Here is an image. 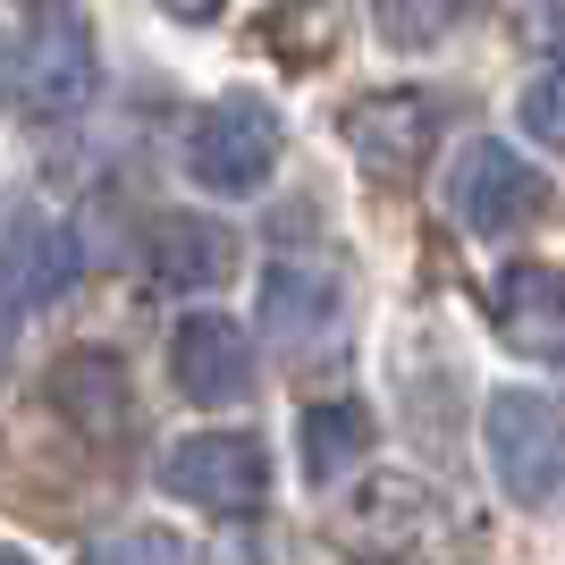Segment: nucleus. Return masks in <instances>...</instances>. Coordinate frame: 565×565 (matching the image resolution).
<instances>
[{"label":"nucleus","mask_w":565,"mask_h":565,"mask_svg":"<svg viewBox=\"0 0 565 565\" xmlns=\"http://www.w3.org/2000/svg\"><path fill=\"white\" fill-rule=\"evenodd\" d=\"M51 397H60V414H68L76 430H94V439H110V430L127 423V380H118V363H110L102 347L60 354V372H51Z\"/></svg>","instance_id":"obj_12"},{"label":"nucleus","mask_w":565,"mask_h":565,"mask_svg":"<svg viewBox=\"0 0 565 565\" xmlns=\"http://www.w3.org/2000/svg\"><path fill=\"white\" fill-rule=\"evenodd\" d=\"M279 110L262 94H220L212 110L186 127V178L203 194H262L279 169Z\"/></svg>","instance_id":"obj_2"},{"label":"nucleus","mask_w":565,"mask_h":565,"mask_svg":"<svg viewBox=\"0 0 565 565\" xmlns=\"http://www.w3.org/2000/svg\"><path fill=\"white\" fill-rule=\"evenodd\" d=\"M430 136H439V110H430L423 94H372V102L347 110V143L372 178H414Z\"/></svg>","instance_id":"obj_10"},{"label":"nucleus","mask_w":565,"mask_h":565,"mask_svg":"<svg viewBox=\"0 0 565 565\" xmlns=\"http://www.w3.org/2000/svg\"><path fill=\"white\" fill-rule=\"evenodd\" d=\"M9 354H18V321H9V296H0V372H9Z\"/></svg>","instance_id":"obj_19"},{"label":"nucleus","mask_w":565,"mask_h":565,"mask_svg":"<svg viewBox=\"0 0 565 565\" xmlns=\"http://www.w3.org/2000/svg\"><path fill=\"white\" fill-rule=\"evenodd\" d=\"M472 18V0H372V25H380V43H397V51H423L439 43L448 25Z\"/></svg>","instance_id":"obj_15"},{"label":"nucleus","mask_w":565,"mask_h":565,"mask_svg":"<svg viewBox=\"0 0 565 565\" xmlns=\"http://www.w3.org/2000/svg\"><path fill=\"white\" fill-rule=\"evenodd\" d=\"M430 515H439V498H430L423 481H372V490H363V523H347V541L388 548V541H414Z\"/></svg>","instance_id":"obj_14"},{"label":"nucleus","mask_w":565,"mask_h":565,"mask_svg":"<svg viewBox=\"0 0 565 565\" xmlns=\"http://www.w3.org/2000/svg\"><path fill=\"white\" fill-rule=\"evenodd\" d=\"M0 565H34V557H25V548H0Z\"/></svg>","instance_id":"obj_20"},{"label":"nucleus","mask_w":565,"mask_h":565,"mask_svg":"<svg viewBox=\"0 0 565 565\" xmlns=\"http://www.w3.org/2000/svg\"><path fill=\"white\" fill-rule=\"evenodd\" d=\"M338 312H347V279H338V262L321 254H287L262 270V321L279 338L287 354H312L338 338Z\"/></svg>","instance_id":"obj_6"},{"label":"nucleus","mask_w":565,"mask_h":565,"mask_svg":"<svg viewBox=\"0 0 565 565\" xmlns=\"http://www.w3.org/2000/svg\"><path fill=\"white\" fill-rule=\"evenodd\" d=\"M76 287V236L68 220L51 212H9V228H0V296L9 305H51V296H68Z\"/></svg>","instance_id":"obj_9"},{"label":"nucleus","mask_w":565,"mask_h":565,"mask_svg":"<svg viewBox=\"0 0 565 565\" xmlns=\"http://www.w3.org/2000/svg\"><path fill=\"white\" fill-rule=\"evenodd\" d=\"M481 448H490V472L515 507H557L565 498V414L532 388H498L481 405Z\"/></svg>","instance_id":"obj_1"},{"label":"nucleus","mask_w":565,"mask_h":565,"mask_svg":"<svg viewBox=\"0 0 565 565\" xmlns=\"http://www.w3.org/2000/svg\"><path fill=\"white\" fill-rule=\"evenodd\" d=\"M85 565H203L178 532H161V523H136V532H110V541L85 548Z\"/></svg>","instance_id":"obj_16"},{"label":"nucleus","mask_w":565,"mask_h":565,"mask_svg":"<svg viewBox=\"0 0 565 565\" xmlns=\"http://www.w3.org/2000/svg\"><path fill=\"white\" fill-rule=\"evenodd\" d=\"M236 262V236L220 220H194V212H169L152 220V279L169 287H220Z\"/></svg>","instance_id":"obj_11"},{"label":"nucleus","mask_w":565,"mask_h":565,"mask_svg":"<svg viewBox=\"0 0 565 565\" xmlns=\"http://www.w3.org/2000/svg\"><path fill=\"white\" fill-rule=\"evenodd\" d=\"M515 118H523V136H532V143H548V152H565V60H557V68H541V76H532V85H523Z\"/></svg>","instance_id":"obj_17"},{"label":"nucleus","mask_w":565,"mask_h":565,"mask_svg":"<svg viewBox=\"0 0 565 565\" xmlns=\"http://www.w3.org/2000/svg\"><path fill=\"white\" fill-rule=\"evenodd\" d=\"M161 490L203 515H262L270 498V448L254 430H194L161 456Z\"/></svg>","instance_id":"obj_4"},{"label":"nucleus","mask_w":565,"mask_h":565,"mask_svg":"<svg viewBox=\"0 0 565 565\" xmlns=\"http://www.w3.org/2000/svg\"><path fill=\"white\" fill-rule=\"evenodd\" d=\"M541 203H548V178L523 161L515 143L472 136L465 152H456V169H448V212L465 220L472 236H523L532 220H541Z\"/></svg>","instance_id":"obj_5"},{"label":"nucleus","mask_w":565,"mask_h":565,"mask_svg":"<svg viewBox=\"0 0 565 565\" xmlns=\"http://www.w3.org/2000/svg\"><path fill=\"white\" fill-rule=\"evenodd\" d=\"M169 380H178L194 405L254 397V338H245V321H236V312H212V305L186 312L178 338H169Z\"/></svg>","instance_id":"obj_7"},{"label":"nucleus","mask_w":565,"mask_h":565,"mask_svg":"<svg viewBox=\"0 0 565 565\" xmlns=\"http://www.w3.org/2000/svg\"><path fill=\"white\" fill-rule=\"evenodd\" d=\"M490 330L523 363H565V279L548 262H507L490 296Z\"/></svg>","instance_id":"obj_8"},{"label":"nucleus","mask_w":565,"mask_h":565,"mask_svg":"<svg viewBox=\"0 0 565 565\" xmlns=\"http://www.w3.org/2000/svg\"><path fill=\"white\" fill-rule=\"evenodd\" d=\"M94 25L76 0H34V25H25V51H18V102L25 118H76L94 102Z\"/></svg>","instance_id":"obj_3"},{"label":"nucleus","mask_w":565,"mask_h":565,"mask_svg":"<svg viewBox=\"0 0 565 565\" xmlns=\"http://www.w3.org/2000/svg\"><path fill=\"white\" fill-rule=\"evenodd\" d=\"M305 481H338L347 465H363V448H372V405L363 397H321L305 405Z\"/></svg>","instance_id":"obj_13"},{"label":"nucleus","mask_w":565,"mask_h":565,"mask_svg":"<svg viewBox=\"0 0 565 565\" xmlns=\"http://www.w3.org/2000/svg\"><path fill=\"white\" fill-rule=\"evenodd\" d=\"M152 9H161V18H178V25H212L228 0H152Z\"/></svg>","instance_id":"obj_18"},{"label":"nucleus","mask_w":565,"mask_h":565,"mask_svg":"<svg viewBox=\"0 0 565 565\" xmlns=\"http://www.w3.org/2000/svg\"><path fill=\"white\" fill-rule=\"evenodd\" d=\"M0 76H9V51H0Z\"/></svg>","instance_id":"obj_21"}]
</instances>
